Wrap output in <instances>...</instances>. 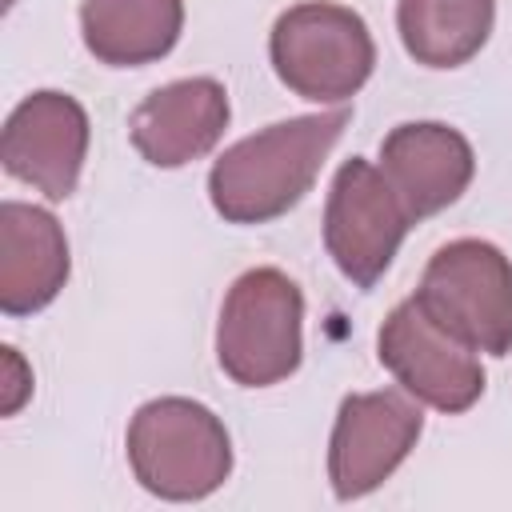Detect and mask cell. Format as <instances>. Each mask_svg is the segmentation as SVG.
<instances>
[{
  "label": "cell",
  "mask_w": 512,
  "mask_h": 512,
  "mask_svg": "<svg viewBox=\"0 0 512 512\" xmlns=\"http://www.w3.org/2000/svg\"><path fill=\"white\" fill-rule=\"evenodd\" d=\"M344 124L348 108H332L268 124L236 140L208 172L212 208L228 224H268L284 216L312 192Z\"/></svg>",
  "instance_id": "1"
},
{
  "label": "cell",
  "mask_w": 512,
  "mask_h": 512,
  "mask_svg": "<svg viewBox=\"0 0 512 512\" xmlns=\"http://www.w3.org/2000/svg\"><path fill=\"white\" fill-rule=\"evenodd\" d=\"M128 464L160 500H204L232 472V440L212 408L188 396H160L128 424Z\"/></svg>",
  "instance_id": "2"
},
{
  "label": "cell",
  "mask_w": 512,
  "mask_h": 512,
  "mask_svg": "<svg viewBox=\"0 0 512 512\" xmlns=\"http://www.w3.org/2000/svg\"><path fill=\"white\" fill-rule=\"evenodd\" d=\"M304 296L280 268H248L220 304L216 360L240 388H272L300 368Z\"/></svg>",
  "instance_id": "3"
},
{
  "label": "cell",
  "mask_w": 512,
  "mask_h": 512,
  "mask_svg": "<svg viewBox=\"0 0 512 512\" xmlns=\"http://www.w3.org/2000/svg\"><path fill=\"white\" fill-rule=\"evenodd\" d=\"M268 56L280 84L316 104L356 96L376 68V44L364 16L328 0L280 12L268 36Z\"/></svg>",
  "instance_id": "4"
},
{
  "label": "cell",
  "mask_w": 512,
  "mask_h": 512,
  "mask_svg": "<svg viewBox=\"0 0 512 512\" xmlns=\"http://www.w3.org/2000/svg\"><path fill=\"white\" fill-rule=\"evenodd\" d=\"M420 308L464 340L472 352L508 356L512 348V260L476 236L432 252L420 288Z\"/></svg>",
  "instance_id": "5"
},
{
  "label": "cell",
  "mask_w": 512,
  "mask_h": 512,
  "mask_svg": "<svg viewBox=\"0 0 512 512\" xmlns=\"http://www.w3.org/2000/svg\"><path fill=\"white\" fill-rule=\"evenodd\" d=\"M412 224L416 220L376 164L352 156L336 168L324 204V248L344 280L372 288L396 260Z\"/></svg>",
  "instance_id": "6"
},
{
  "label": "cell",
  "mask_w": 512,
  "mask_h": 512,
  "mask_svg": "<svg viewBox=\"0 0 512 512\" xmlns=\"http://www.w3.org/2000/svg\"><path fill=\"white\" fill-rule=\"evenodd\" d=\"M376 352L380 364L396 376V384L428 408L456 416L484 396V368L476 352L464 340H456L448 328H440L420 308L416 296L400 300L384 316Z\"/></svg>",
  "instance_id": "7"
},
{
  "label": "cell",
  "mask_w": 512,
  "mask_h": 512,
  "mask_svg": "<svg viewBox=\"0 0 512 512\" xmlns=\"http://www.w3.org/2000/svg\"><path fill=\"white\" fill-rule=\"evenodd\" d=\"M420 432V400H408L400 392L344 396L328 440V480L336 500H360L376 492L408 460Z\"/></svg>",
  "instance_id": "8"
},
{
  "label": "cell",
  "mask_w": 512,
  "mask_h": 512,
  "mask_svg": "<svg viewBox=\"0 0 512 512\" xmlns=\"http://www.w3.org/2000/svg\"><path fill=\"white\" fill-rule=\"evenodd\" d=\"M88 156V112L68 92H32L24 96L0 136L4 172L32 184L48 200H68L80 184Z\"/></svg>",
  "instance_id": "9"
},
{
  "label": "cell",
  "mask_w": 512,
  "mask_h": 512,
  "mask_svg": "<svg viewBox=\"0 0 512 512\" xmlns=\"http://www.w3.org/2000/svg\"><path fill=\"white\" fill-rule=\"evenodd\" d=\"M228 116L224 84L212 76H188L148 92L128 120V136L152 168H184L216 148Z\"/></svg>",
  "instance_id": "10"
},
{
  "label": "cell",
  "mask_w": 512,
  "mask_h": 512,
  "mask_svg": "<svg viewBox=\"0 0 512 512\" xmlns=\"http://www.w3.org/2000/svg\"><path fill=\"white\" fill-rule=\"evenodd\" d=\"M380 172L412 220L436 216L464 196L476 172L472 144L440 120L396 124L380 144Z\"/></svg>",
  "instance_id": "11"
},
{
  "label": "cell",
  "mask_w": 512,
  "mask_h": 512,
  "mask_svg": "<svg viewBox=\"0 0 512 512\" xmlns=\"http://www.w3.org/2000/svg\"><path fill=\"white\" fill-rule=\"evenodd\" d=\"M68 240L52 212L4 200L0 204V308L32 316L48 308L68 280Z\"/></svg>",
  "instance_id": "12"
},
{
  "label": "cell",
  "mask_w": 512,
  "mask_h": 512,
  "mask_svg": "<svg viewBox=\"0 0 512 512\" xmlns=\"http://www.w3.org/2000/svg\"><path fill=\"white\" fill-rule=\"evenodd\" d=\"M184 28V0H84V48L112 68H140L168 56Z\"/></svg>",
  "instance_id": "13"
},
{
  "label": "cell",
  "mask_w": 512,
  "mask_h": 512,
  "mask_svg": "<svg viewBox=\"0 0 512 512\" xmlns=\"http://www.w3.org/2000/svg\"><path fill=\"white\" fill-rule=\"evenodd\" d=\"M496 0H396L404 52L424 68H460L492 36Z\"/></svg>",
  "instance_id": "14"
},
{
  "label": "cell",
  "mask_w": 512,
  "mask_h": 512,
  "mask_svg": "<svg viewBox=\"0 0 512 512\" xmlns=\"http://www.w3.org/2000/svg\"><path fill=\"white\" fill-rule=\"evenodd\" d=\"M0 352H4V400H0V412L16 416L20 404L32 396V372H28V364L20 360V352L12 344H4Z\"/></svg>",
  "instance_id": "15"
}]
</instances>
